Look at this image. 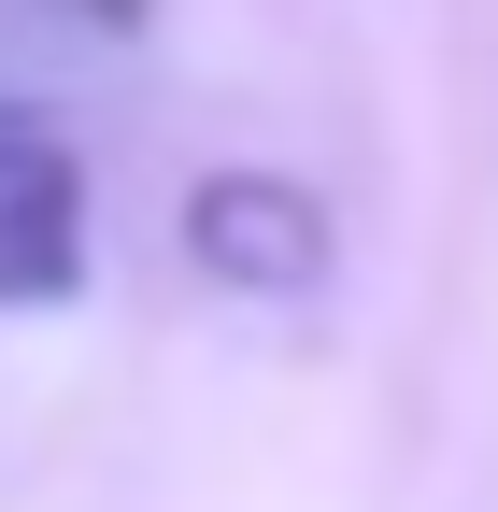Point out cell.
Instances as JSON below:
<instances>
[{"label":"cell","instance_id":"7a4b0ae2","mask_svg":"<svg viewBox=\"0 0 498 512\" xmlns=\"http://www.w3.org/2000/svg\"><path fill=\"white\" fill-rule=\"evenodd\" d=\"M185 256L242 299H299V285H328V200H299L285 171H214L185 200Z\"/></svg>","mask_w":498,"mask_h":512},{"label":"cell","instance_id":"6da1fadb","mask_svg":"<svg viewBox=\"0 0 498 512\" xmlns=\"http://www.w3.org/2000/svg\"><path fill=\"white\" fill-rule=\"evenodd\" d=\"M86 285V157L0 114V313H57Z\"/></svg>","mask_w":498,"mask_h":512}]
</instances>
